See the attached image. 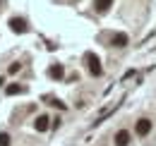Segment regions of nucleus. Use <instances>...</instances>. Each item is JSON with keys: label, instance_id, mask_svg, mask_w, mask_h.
Listing matches in <instances>:
<instances>
[{"label": "nucleus", "instance_id": "obj_1", "mask_svg": "<svg viewBox=\"0 0 156 146\" xmlns=\"http://www.w3.org/2000/svg\"><path fill=\"white\" fill-rule=\"evenodd\" d=\"M84 62H87V70H89L91 77H101V74H103V67H101V62H98V57L94 53L84 55Z\"/></svg>", "mask_w": 156, "mask_h": 146}, {"label": "nucleus", "instance_id": "obj_2", "mask_svg": "<svg viewBox=\"0 0 156 146\" xmlns=\"http://www.w3.org/2000/svg\"><path fill=\"white\" fill-rule=\"evenodd\" d=\"M10 29L15 31V34H27L29 31V26H27V19L24 17H10Z\"/></svg>", "mask_w": 156, "mask_h": 146}, {"label": "nucleus", "instance_id": "obj_3", "mask_svg": "<svg viewBox=\"0 0 156 146\" xmlns=\"http://www.w3.org/2000/svg\"><path fill=\"white\" fill-rule=\"evenodd\" d=\"M48 77H51V79H55V82H60V79L65 77V67H62L60 62H53V65L48 67Z\"/></svg>", "mask_w": 156, "mask_h": 146}, {"label": "nucleus", "instance_id": "obj_4", "mask_svg": "<svg viewBox=\"0 0 156 146\" xmlns=\"http://www.w3.org/2000/svg\"><path fill=\"white\" fill-rule=\"evenodd\" d=\"M127 43H130V36H127V34H113V36H111V46H113V48H125Z\"/></svg>", "mask_w": 156, "mask_h": 146}, {"label": "nucleus", "instance_id": "obj_5", "mask_svg": "<svg viewBox=\"0 0 156 146\" xmlns=\"http://www.w3.org/2000/svg\"><path fill=\"white\" fill-rule=\"evenodd\" d=\"M137 134L139 137H147L149 132H151V120H147V117H142V120H137Z\"/></svg>", "mask_w": 156, "mask_h": 146}, {"label": "nucleus", "instance_id": "obj_6", "mask_svg": "<svg viewBox=\"0 0 156 146\" xmlns=\"http://www.w3.org/2000/svg\"><path fill=\"white\" fill-rule=\"evenodd\" d=\"M34 127H36V132H46V129L51 127V117L48 115H39L36 122H34Z\"/></svg>", "mask_w": 156, "mask_h": 146}, {"label": "nucleus", "instance_id": "obj_7", "mask_svg": "<svg viewBox=\"0 0 156 146\" xmlns=\"http://www.w3.org/2000/svg\"><path fill=\"white\" fill-rule=\"evenodd\" d=\"M111 5H113V0H94V10L98 15H106L111 10Z\"/></svg>", "mask_w": 156, "mask_h": 146}, {"label": "nucleus", "instance_id": "obj_8", "mask_svg": "<svg viewBox=\"0 0 156 146\" xmlns=\"http://www.w3.org/2000/svg\"><path fill=\"white\" fill-rule=\"evenodd\" d=\"M130 144V132L127 129H120L115 134V146H127Z\"/></svg>", "mask_w": 156, "mask_h": 146}, {"label": "nucleus", "instance_id": "obj_9", "mask_svg": "<svg viewBox=\"0 0 156 146\" xmlns=\"http://www.w3.org/2000/svg\"><path fill=\"white\" fill-rule=\"evenodd\" d=\"M24 91H27V86H22V84H10V86L5 89L7 96H17V93H24Z\"/></svg>", "mask_w": 156, "mask_h": 146}, {"label": "nucleus", "instance_id": "obj_10", "mask_svg": "<svg viewBox=\"0 0 156 146\" xmlns=\"http://www.w3.org/2000/svg\"><path fill=\"white\" fill-rule=\"evenodd\" d=\"M46 103H51V106H55L58 110H65V108H67V106H65L62 101H58V98H46Z\"/></svg>", "mask_w": 156, "mask_h": 146}, {"label": "nucleus", "instance_id": "obj_11", "mask_svg": "<svg viewBox=\"0 0 156 146\" xmlns=\"http://www.w3.org/2000/svg\"><path fill=\"white\" fill-rule=\"evenodd\" d=\"M0 146H10V134L7 132H0Z\"/></svg>", "mask_w": 156, "mask_h": 146}, {"label": "nucleus", "instance_id": "obj_12", "mask_svg": "<svg viewBox=\"0 0 156 146\" xmlns=\"http://www.w3.org/2000/svg\"><path fill=\"white\" fill-rule=\"evenodd\" d=\"M20 70H22V65H20V62H12L7 72H10V74H17V72H20Z\"/></svg>", "mask_w": 156, "mask_h": 146}]
</instances>
